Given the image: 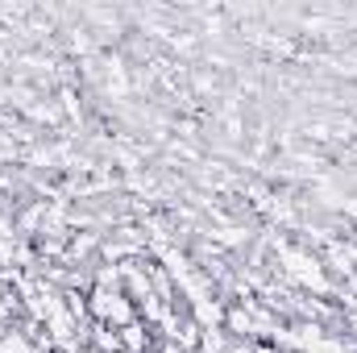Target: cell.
Returning <instances> with one entry per match:
<instances>
[{"label":"cell","mask_w":357,"mask_h":353,"mask_svg":"<svg viewBox=\"0 0 357 353\" xmlns=\"http://www.w3.org/2000/svg\"><path fill=\"white\" fill-rule=\"evenodd\" d=\"M88 353H91V350H88Z\"/></svg>","instance_id":"4"},{"label":"cell","mask_w":357,"mask_h":353,"mask_svg":"<svg viewBox=\"0 0 357 353\" xmlns=\"http://www.w3.org/2000/svg\"><path fill=\"white\" fill-rule=\"evenodd\" d=\"M121 333V350L125 353H146L150 350V329L142 324V320H133V324H125V329H116Z\"/></svg>","instance_id":"3"},{"label":"cell","mask_w":357,"mask_h":353,"mask_svg":"<svg viewBox=\"0 0 357 353\" xmlns=\"http://www.w3.org/2000/svg\"><path fill=\"white\" fill-rule=\"evenodd\" d=\"M278 262H282V274H287V278H295V283H303V287H312V291H328V278H324V270H320V258L282 246V250H278Z\"/></svg>","instance_id":"2"},{"label":"cell","mask_w":357,"mask_h":353,"mask_svg":"<svg viewBox=\"0 0 357 353\" xmlns=\"http://www.w3.org/2000/svg\"><path fill=\"white\" fill-rule=\"evenodd\" d=\"M88 316L96 324H108V329H125L137 320V303L129 299L125 287H91L88 295Z\"/></svg>","instance_id":"1"}]
</instances>
